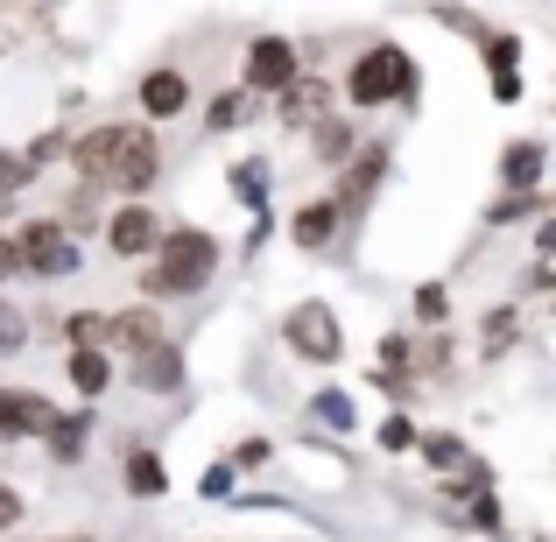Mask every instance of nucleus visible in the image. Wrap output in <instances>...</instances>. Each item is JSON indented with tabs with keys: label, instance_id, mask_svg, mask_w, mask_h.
Here are the masks:
<instances>
[{
	"label": "nucleus",
	"instance_id": "obj_26",
	"mask_svg": "<svg viewBox=\"0 0 556 542\" xmlns=\"http://www.w3.org/2000/svg\"><path fill=\"white\" fill-rule=\"evenodd\" d=\"M64 339H71V345H92V339H106V317H92V311H85V317H71V325H64Z\"/></svg>",
	"mask_w": 556,
	"mask_h": 542
},
{
	"label": "nucleus",
	"instance_id": "obj_9",
	"mask_svg": "<svg viewBox=\"0 0 556 542\" xmlns=\"http://www.w3.org/2000/svg\"><path fill=\"white\" fill-rule=\"evenodd\" d=\"M325 106H331V85L311 78V71H303L296 85H282V92H275V113H282V127H317V121H325Z\"/></svg>",
	"mask_w": 556,
	"mask_h": 542
},
{
	"label": "nucleus",
	"instance_id": "obj_18",
	"mask_svg": "<svg viewBox=\"0 0 556 542\" xmlns=\"http://www.w3.org/2000/svg\"><path fill=\"white\" fill-rule=\"evenodd\" d=\"M163 487H169L163 458H155V451H135V458H127V493H135V501H155Z\"/></svg>",
	"mask_w": 556,
	"mask_h": 542
},
{
	"label": "nucleus",
	"instance_id": "obj_34",
	"mask_svg": "<svg viewBox=\"0 0 556 542\" xmlns=\"http://www.w3.org/2000/svg\"><path fill=\"white\" fill-rule=\"evenodd\" d=\"M14 521H22V501H14V493L0 487V529H14Z\"/></svg>",
	"mask_w": 556,
	"mask_h": 542
},
{
	"label": "nucleus",
	"instance_id": "obj_6",
	"mask_svg": "<svg viewBox=\"0 0 556 542\" xmlns=\"http://www.w3.org/2000/svg\"><path fill=\"white\" fill-rule=\"evenodd\" d=\"M56 430V402L36 388H0V437H50Z\"/></svg>",
	"mask_w": 556,
	"mask_h": 542
},
{
	"label": "nucleus",
	"instance_id": "obj_17",
	"mask_svg": "<svg viewBox=\"0 0 556 542\" xmlns=\"http://www.w3.org/2000/svg\"><path fill=\"white\" fill-rule=\"evenodd\" d=\"M106 380H113V360L99 353V345H71V388L78 394H106Z\"/></svg>",
	"mask_w": 556,
	"mask_h": 542
},
{
	"label": "nucleus",
	"instance_id": "obj_28",
	"mask_svg": "<svg viewBox=\"0 0 556 542\" xmlns=\"http://www.w3.org/2000/svg\"><path fill=\"white\" fill-rule=\"evenodd\" d=\"M28 177H36V163H28V155H0V190H22Z\"/></svg>",
	"mask_w": 556,
	"mask_h": 542
},
{
	"label": "nucleus",
	"instance_id": "obj_22",
	"mask_svg": "<svg viewBox=\"0 0 556 542\" xmlns=\"http://www.w3.org/2000/svg\"><path fill=\"white\" fill-rule=\"evenodd\" d=\"M50 451H56V458H78V451H85V416H71V423H56V430H50Z\"/></svg>",
	"mask_w": 556,
	"mask_h": 542
},
{
	"label": "nucleus",
	"instance_id": "obj_23",
	"mask_svg": "<svg viewBox=\"0 0 556 542\" xmlns=\"http://www.w3.org/2000/svg\"><path fill=\"white\" fill-rule=\"evenodd\" d=\"M422 458H430L437 472H451V465L465 458V444H458V437H444V430H437V437H422Z\"/></svg>",
	"mask_w": 556,
	"mask_h": 542
},
{
	"label": "nucleus",
	"instance_id": "obj_4",
	"mask_svg": "<svg viewBox=\"0 0 556 542\" xmlns=\"http://www.w3.org/2000/svg\"><path fill=\"white\" fill-rule=\"evenodd\" d=\"M14 240H22L28 275H71V268H78V240H71V232L56 226V218H28V226L14 232Z\"/></svg>",
	"mask_w": 556,
	"mask_h": 542
},
{
	"label": "nucleus",
	"instance_id": "obj_13",
	"mask_svg": "<svg viewBox=\"0 0 556 542\" xmlns=\"http://www.w3.org/2000/svg\"><path fill=\"white\" fill-rule=\"evenodd\" d=\"M135 380H141L149 394H169V388L184 380V353H177L169 339H155L149 353H135Z\"/></svg>",
	"mask_w": 556,
	"mask_h": 542
},
{
	"label": "nucleus",
	"instance_id": "obj_8",
	"mask_svg": "<svg viewBox=\"0 0 556 542\" xmlns=\"http://www.w3.org/2000/svg\"><path fill=\"white\" fill-rule=\"evenodd\" d=\"M106 247H113L121 261H135V254H149V247H163V226H155L149 204H127V212L106 218Z\"/></svg>",
	"mask_w": 556,
	"mask_h": 542
},
{
	"label": "nucleus",
	"instance_id": "obj_29",
	"mask_svg": "<svg viewBox=\"0 0 556 542\" xmlns=\"http://www.w3.org/2000/svg\"><path fill=\"white\" fill-rule=\"evenodd\" d=\"M416 311H422V317H430V325H437V317H444V311H451V297H444V282H422V289H416Z\"/></svg>",
	"mask_w": 556,
	"mask_h": 542
},
{
	"label": "nucleus",
	"instance_id": "obj_20",
	"mask_svg": "<svg viewBox=\"0 0 556 542\" xmlns=\"http://www.w3.org/2000/svg\"><path fill=\"white\" fill-rule=\"evenodd\" d=\"M204 127H218V135H226V127H247V92H218L212 99V121Z\"/></svg>",
	"mask_w": 556,
	"mask_h": 542
},
{
	"label": "nucleus",
	"instance_id": "obj_31",
	"mask_svg": "<svg viewBox=\"0 0 556 542\" xmlns=\"http://www.w3.org/2000/svg\"><path fill=\"white\" fill-rule=\"evenodd\" d=\"M232 465H240V472H254V465H268V444H261V437H247V444L232 451Z\"/></svg>",
	"mask_w": 556,
	"mask_h": 542
},
{
	"label": "nucleus",
	"instance_id": "obj_2",
	"mask_svg": "<svg viewBox=\"0 0 556 542\" xmlns=\"http://www.w3.org/2000/svg\"><path fill=\"white\" fill-rule=\"evenodd\" d=\"M402 92H408V50H394V42H374V50L345 71V99H353V106H388V99H402Z\"/></svg>",
	"mask_w": 556,
	"mask_h": 542
},
{
	"label": "nucleus",
	"instance_id": "obj_19",
	"mask_svg": "<svg viewBox=\"0 0 556 542\" xmlns=\"http://www.w3.org/2000/svg\"><path fill=\"white\" fill-rule=\"evenodd\" d=\"M380 177H388V149H367V155H359V163H353V190H345V212H353V204H367L374 198V190H380Z\"/></svg>",
	"mask_w": 556,
	"mask_h": 542
},
{
	"label": "nucleus",
	"instance_id": "obj_10",
	"mask_svg": "<svg viewBox=\"0 0 556 542\" xmlns=\"http://www.w3.org/2000/svg\"><path fill=\"white\" fill-rule=\"evenodd\" d=\"M155 177H163V149H155L149 127H135L127 135V155H121V177H113V190H127V198H141Z\"/></svg>",
	"mask_w": 556,
	"mask_h": 542
},
{
	"label": "nucleus",
	"instance_id": "obj_11",
	"mask_svg": "<svg viewBox=\"0 0 556 542\" xmlns=\"http://www.w3.org/2000/svg\"><path fill=\"white\" fill-rule=\"evenodd\" d=\"M155 339H163V317H155L149 303H141V311H113V317H106V345H121L127 360H135V353H149Z\"/></svg>",
	"mask_w": 556,
	"mask_h": 542
},
{
	"label": "nucleus",
	"instance_id": "obj_27",
	"mask_svg": "<svg viewBox=\"0 0 556 542\" xmlns=\"http://www.w3.org/2000/svg\"><path fill=\"white\" fill-rule=\"evenodd\" d=\"M317 416H325V423H345V430H353V402H345L339 388H325V394H317Z\"/></svg>",
	"mask_w": 556,
	"mask_h": 542
},
{
	"label": "nucleus",
	"instance_id": "obj_5",
	"mask_svg": "<svg viewBox=\"0 0 556 542\" xmlns=\"http://www.w3.org/2000/svg\"><path fill=\"white\" fill-rule=\"evenodd\" d=\"M303 78V56L289 36H261L254 50H247V92H282V85Z\"/></svg>",
	"mask_w": 556,
	"mask_h": 542
},
{
	"label": "nucleus",
	"instance_id": "obj_3",
	"mask_svg": "<svg viewBox=\"0 0 556 542\" xmlns=\"http://www.w3.org/2000/svg\"><path fill=\"white\" fill-rule=\"evenodd\" d=\"M282 339H289V353L311 360V366H331L345 353V325H339L331 303H296V311L282 317Z\"/></svg>",
	"mask_w": 556,
	"mask_h": 542
},
{
	"label": "nucleus",
	"instance_id": "obj_21",
	"mask_svg": "<svg viewBox=\"0 0 556 542\" xmlns=\"http://www.w3.org/2000/svg\"><path fill=\"white\" fill-rule=\"evenodd\" d=\"M317 155H325V163H345V155H353V127L325 121V127H317Z\"/></svg>",
	"mask_w": 556,
	"mask_h": 542
},
{
	"label": "nucleus",
	"instance_id": "obj_30",
	"mask_svg": "<svg viewBox=\"0 0 556 542\" xmlns=\"http://www.w3.org/2000/svg\"><path fill=\"white\" fill-rule=\"evenodd\" d=\"M28 261H22V240H8V232H0V282H8V275H22Z\"/></svg>",
	"mask_w": 556,
	"mask_h": 542
},
{
	"label": "nucleus",
	"instance_id": "obj_25",
	"mask_svg": "<svg viewBox=\"0 0 556 542\" xmlns=\"http://www.w3.org/2000/svg\"><path fill=\"white\" fill-rule=\"evenodd\" d=\"M22 339H28L22 311H14V303H0V353H22Z\"/></svg>",
	"mask_w": 556,
	"mask_h": 542
},
{
	"label": "nucleus",
	"instance_id": "obj_15",
	"mask_svg": "<svg viewBox=\"0 0 556 542\" xmlns=\"http://www.w3.org/2000/svg\"><path fill=\"white\" fill-rule=\"evenodd\" d=\"M501 184L507 190H535L543 184V141H515V149L501 155Z\"/></svg>",
	"mask_w": 556,
	"mask_h": 542
},
{
	"label": "nucleus",
	"instance_id": "obj_35",
	"mask_svg": "<svg viewBox=\"0 0 556 542\" xmlns=\"http://www.w3.org/2000/svg\"><path fill=\"white\" fill-rule=\"evenodd\" d=\"M71 542H85V535H71Z\"/></svg>",
	"mask_w": 556,
	"mask_h": 542
},
{
	"label": "nucleus",
	"instance_id": "obj_32",
	"mask_svg": "<svg viewBox=\"0 0 556 542\" xmlns=\"http://www.w3.org/2000/svg\"><path fill=\"white\" fill-rule=\"evenodd\" d=\"M465 521H472V529H501V507H493L486 493H479V501H472V515H465Z\"/></svg>",
	"mask_w": 556,
	"mask_h": 542
},
{
	"label": "nucleus",
	"instance_id": "obj_14",
	"mask_svg": "<svg viewBox=\"0 0 556 542\" xmlns=\"http://www.w3.org/2000/svg\"><path fill=\"white\" fill-rule=\"evenodd\" d=\"M521 50H515V36H493L486 42V71H493V99H501V106H515L521 99Z\"/></svg>",
	"mask_w": 556,
	"mask_h": 542
},
{
	"label": "nucleus",
	"instance_id": "obj_12",
	"mask_svg": "<svg viewBox=\"0 0 556 542\" xmlns=\"http://www.w3.org/2000/svg\"><path fill=\"white\" fill-rule=\"evenodd\" d=\"M184 106H190L184 71H149V78H141V113H149V121H177Z\"/></svg>",
	"mask_w": 556,
	"mask_h": 542
},
{
	"label": "nucleus",
	"instance_id": "obj_1",
	"mask_svg": "<svg viewBox=\"0 0 556 542\" xmlns=\"http://www.w3.org/2000/svg\"><path fill=\"white\" fill-rule=\"evenodd\" d=\"M212 268H218L212 232H204V226H177V232H163V261H155V275L141 289H149L155 303H163V297H198V289L212 282Z\"/></svg>",
	"mask_w": 556,
	"mask_h": 542
},
{
	"label": "nucleus",
	"instance_id": "obj_16",
	"mask_svg": "<svg viewBox=\"0 0 556 542\" xmlns=\"http://www.w3.org/2000/svg\"><path fill=\"white\" fill-rule=\"evenodd\" d=\"M339 218H345V204H339V198H325V204H303V212H296V247H331Z\"/></svg>",
	"mask_w": 556,
	"mask_h": 542
},
{
	"label": "nucleus",
	"instance_id": "obj_33",
	"mask_svg": "<svg viewBox=\"0 0 556 542\" xmlns=\"http://www.w3.org/2000/svg\"><path fill=\"white\" fill-rule=\"evenodd\" d=\"M261 177H268L261 163H247V169H240V198H247V204H261Z\"/></svg>",
	"mask_w": 556,
	"mask_h": 542
},
{
	"label": "nucleus",
	"instance_id": "obj_24",
	"mask_svg": "<svg viewBox=\"0 0 556 542\" xmlns=\"http://www.w3.org/2000/svg\"><path fill=\"white\" fill-rule=\"evenodd\" d=\"M416 444H422V437H416V423H408V416L380 423V451H416Z\"/></svg>",
	"mask_w": 556,
	"mask_h": 542
},
{
	"label": "nucleus",
	"instance_id": "obj_7",
	"mask_svg": "<svg viewBox=\"0 0 556 542\" xmlns=\"http://www.w3.org/2000/svg\"><path fill=\"white\" fill-rule=\"evenodd\" d=\"M127 135H135V127H92V135L71 149V163H78L92 184H113L121 177V155H127Z\"/></svg>",
	"mask_w": 556,
	"mask_h": 542
}]
</instances>
